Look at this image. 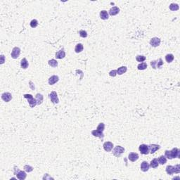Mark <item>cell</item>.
I'll return each instance as SVG.
<instances>
[{
    "label": "cell",
    "instance_id": "obj_1",
    "mask_svg": "<svg viewBox=\"0 0 180 180\" xmlns=\"http://www.w3.org/2000/svg\"><path fill=\"white\" fill-rule=\"evenodd\" d=\"M165 156L167 159H174V158H180V150L177 148H174L171 151H165Z\"/></svg>",
    "mask_w": 180,
    "mask_h": 180
},
{
    "label": "cell",
    "instance_id": "obj_2",
    "mask_svg": "<svg viewBox=\"0 0 180 180\" xmlns=\"http://www.w3.org/2000/svg\"><path fill=\"white\" fill-rule=\"evenodd\" d=\"M166 172L167 175H172L173 174H179L180 172V165L177 164L175 166L167 165L165 168Z\"/></svg>",
    "mask_w": 180,
    "mask_h": 180
},
{
    "label": "cell",
    "instance_id": "obj_3",
    "mask_svg": "<svg viewBox=\"0 0 180 180\" xmlns=\"http://www.w3.org/2000/svg\"><path fill=\"white\" fill-rule=\"evenodd\" d=\"M14 175H16L17 178L20 180H24L27 177L25 172L23 170H19V169L18 167H16V166L14 167Z\"/></svg>",
    "mask_w": 180,
    "mask_h": 180
},
{
    "label": "cell",
    "instance_id": "obj_4",
    "mask_svg": "<svg viewBox=\"0 0 180 180\" xmlns=\"http://www.w3.org/2000/svg\"><path fill=\"white\" fill-rule=\"evenodd\" d=\"M23 97H24L25 98L28 99V101L29 103L30 106L31 108L35 107V106L37 104V102L36 98H34L33 97V95H31V94H24Z\"/></svg>",
    "mask_w": 180,
    "mask_h": 180
},
{
    "label": "cell",
    "instance_id": "obj_5",
    "mask_svg": "<svg viewBox=\"0 0 180 180\" xmlns=\"http://www.w3.org/2000/svg\"><path fill=\"white\" fill-rule=\"evenodd\" d=\"M125 149L121 146H117L114 148V149L113 150V154L115 157L119 158L120 156H121L122 154L125 152Z\"/></svg>",
    "mask_w": 180,
    "mask_h": 180
},
{
    "label": "cell",
    "instance_id": "obj_6",
    "mask_svg": "<svg viewBox=\"0 0 180 180\" xmlns=\"http://www.w3.org/2000/svg\"><path fill=\"white\" fill-rule=\"evenodd\" d=\"M163 65V59H159L158 60H154V61H151V65L153 69H156V68H161Z\"/></svg>",
    "mask_w": 180,
    "mask_h": 180
},
{
    "label": "cell",
    "instance_id": "obj_7",
    "mask_svg": "<svg viewBox=\"0 0 180 180\" xmlns=\"http://www.w3.org/2000/svg\"><path fill=\"white\" fill-rule=\"evenodd\" d=\"M49 98L53 103H59L58 95H57V93L56 92H52L50 93L49 94Z\"/></svg>",
    "mask_w": 180,
    "mask_h": 180
},
{
    "label": "cell",
    "instance_id": "obj_8",
    "mask_svg": "<svg viewBox=\"0 0 180 180\" xmlns=\"http://www.w3.org/2000/svg\"><path fill=\"white\" fill-rule=\"evenodd\" d=\"M139 150L143 155H148L149 153V148L146 144H141L139 147Z\"/></svg>",
    "mask_w": 180,
    "mask_h": 180
},
{
    "label": "cell",
    "instance_id": "obj_9",
    "mask_svg": "<svg viewBox=\"0 0 180 180\" xmlns=\"http://www.w3.org/2000/svg\"><path fill=\"white\" fill-rule=\"evenodd\" d=\"M20 54V49L19 47H14V49H12V51H11V58L14 59H16L17 58H18Z\"/></svg>",
    "mask_w": 180,
    "mask_h": 180
},
{
    "label": "cell",
    "instance_id": "obj_10",
    "mask_svg": "<svg viewBox=\"0 0 180 180\" xmlns=\"http://www.w3.org/2000/svg\"><path fill=\"white\" fill-rule=\"evenodd\" d=\"M161 39L158 38V37H153V38H151V40H150V42H149L150 44H151L152 47H158V46L161 44Z\"/></svg>",
    "mask_w": 180,
    "mask_h": 180
},
{
    "label": "cell",
    "instance_id": "obj_11",
    "mask_svg": "<svg viewBox=\"0 0 180 180\" xmlns=\"http://www.w3.org/2000/svg\"><path fill=\"white\" fill-rule=\"evenodd\" d=\"M12 95L9 92H4L1 94V98L5 102H9L12 99Z\"/></svg>",
    "mask_w": 180,
    "mask_h": 180
},
{
    "label": "cell",
    "instance_id": "obj_12",
    "mask_svg": "<svg viewBox=\"0 0 180 180\" xmlns=\"http://www.w3.org/2000/svg\"><path fill=\"white\" fill-rule=\"evenodd\" d=\"M103 149L106 152H110L113 150V144L111 141H106L103 144Z\"/></svg>",
    "mask_w": 180,
    "mask_h": 180
},
{
    "label": "cell",
    "instance_id": "obj_13",
    "mask_svg": "<svg viewBox=\"0 0 180 180\" xmlns=\"http://www.w3.org/2000/svg\"><path fill=\"white\" fill-rule=\"evenodd\" d=\"M148 148H149V153H151V154H153L156 151H157L161 148V146L158 145V144H150L148 146Z\"/></svg>",
    "mask_w": 180,
    "mask_h": 180
},
{
    "label": "cell",
    "instance_id": "obj_14",
    "mask_svg": "<svg viewBox=\"0 0 180 180\" xmlns=\"http://www.w3.org/2000/svg\"><path fill=\"white\" fill-rule=\"evenodd\" d=\"M92 134L93 136H96V137H98V138H100L101 140H103V138H104V134H103V131H99V130H92Z\"/></svg>",
    "mask_w": 180,
    "mask_h": 180
},
{
    "label": "cell",
    "instance_id": "obj_15",
    "mask_svg": "<svg viewBox=\"0 0 180 180\" xmlns=\"http://www.w3.org/2000/svg\"><path fill=\"white\" fill-rule=\"evenodd\" d=\"M119 12H120V9L117 6H113V7H112L111 9L109 10L108 14L110 15V16H116L117 14H118Z\"/></svg>",
    "mask_w": 180,
    "mask_h": 180
},
{
    "label": "cell",
    "instance_id": "obj_16",
    "mask_svg": "<svg viewBox=\"0 0 180 180\" xmlns=\"http://www.w3.org/2000/svg\"><path fill=\"white\" fill-rule=\"evenodd\" d=\"M128 158L131 162H136L139 158V156L136 153H130L128 156Z\"/></svg>",
    "mask_w": 180,
    "mask_h": 180
},
{
    "label": "cell",
    "instance_id": "obj_17",
    "mask_svg": "<svg viewBox=\"0 0 180 180\" xmlns=\"http://www.w3.org/2000/svg\"><path fill=\"white\" fill-rule=\"evenodd\" d=\"M150 168V165L147 161H143L141 164V170L142 172H147Z\"/></svg>",
    "mask_w": 180,
    "mask_h": 180
},
{
    "label": "cell",
    "instance_id": "obj_18",
    "mask_svg": "<svg viewBox=\"0 0 180 180\" xmlns=\"http://www.w3.org/2000/svg\"><path fill=\"white\" fill-rule=\"evenodd\" d=\"M59 80V76L57 75H52L51 77H50L49 79V84L50 85H53L55 83L58 82Z\"/></svg>",
    "mask_w": 180,
    "mask_h": 180
},
{
    "label": "cell",
    "instance_id": "obj_19",
    "mask_svg": "<svg viewBox=\"0 0 180 180\" xmlns=\"http://www.w3.org/2000/svg\"><path fill=\"white\" fill-rule=\"evenodd\" d=\"M65 57V53L63 51V49H61L56 53V58L57 59H63Z\"/></svg>",
    "mask_w": 180,
    "mask_h": 180
},
{
    "label": "cell",
    "instance_id": "obj_20",
    "mask_svg": "<svg viewBox=\"0 0 180 180\" xmlns=\"http://www.w3.org/2000/svg\"><path fill=\"white\" fill-rule=\"evenodd\" d=\"M100 17L102 20H108L109 18V14L106 10H103L100 12Z\"/></svg>",
    "mask_w": 180,
    "mask_h": 180
},
{
    "label": "cell",
    "instance_id": "obj_21",
    "mask_svg": "<svg viewBox=\"0 0 180 180\" xmlns=\"http://www.w3.org/2000/svg\"><path fill=\"white\" fill-rule=\"evenodd\" d=\"M28 65H29V63L25 58L23 59L20 61V67L23 69H27L28 68Z\"/></svg>",
    "mask_w": 180,
    "mask_h": 180
},
{
    "label": "cell",
    "instance_id": "obj_22",
    "mask_svg": "<svg viewBox=\"0 0 180 180\" xmlns=\"http://www.w3.org/2000/svg\"><path fill=\"white\" fill-rule=\"evenodd\" d=\"M36 100H37V105H40L42 104V102H43V98H44V97L42 94H36Z\"/></svg>",
    "mask_w": 180,
    "mask_h": 180
},
{
    "label": "cell",
    "instance_id": "obj_23",
    "mask_svg": "<svg viewBox=\"0 0 180 180\" xmlns=\"http://www.w3.org/2000/svg\"><path fill=\"white\" fill-rule=\"evenodd\" d=\"M116 70H117V74L121 75L122 74L126 73L127 70V68L126 66H121V67L117 68Z\"/></svg>",
    "mask_w": 180,
    "mask_h": 180
},
{
    "label": "cell",
    "instance_id": "obj_24",
    "mask_svg": "<svg viewBox=\"0 0 180 180\" xmlns=\"http://www.w3.org/2000/svg\"><path fill=\"white\" fill-rule=\"evenodd\" d=\"M159 165V163H158V161L157 158H154L151 161L150 163V167L152 168H157Z\"/></svg>",
    "mask_w": 180,
    "mask_h": 180
},
{
    "label": "cell",
    "instance_id": "obj_25",
    "mask_svg": "<svg viewBox=\"0 0 180 180\" xmlns=\"http://www.w3.org/2000/svg\"><path fill=\"white\" fill-rule=\"evenodd\" d=\"M84 49V47H83V44H81V43H79L76 46H75V51L76 53H80L82 52Z\"/></svg>",
    "mask_w": 180,
    "mask_h": 180
},
{
    "label": "cell",
    "instance_id": "obj_26",
    "mask_svg": "<svg viewBox=\"0 0 180 180\" xmlns=\"http://www.w3.org/2000/svg\"><path fill=\"white\" fill-rule=\"evenodd\" d=\"M158 163L161 164V165H164L165 164L167 163V158L165 156H161L158 158Z\"/></svg>",
    "mask_w": 180,
    "mask_h": 180
},
{
    "label": "cell",
    "instance_id": "obj_27",
    "mask_svg": "<svg viewBox=\"0 0 180 180\" xmlns=\"http://www.w3.org/2000/svg\"><path fill=\"white\" fill-rule=\"evenodd\" d=\"M175 59L174 57V55L172 54H167L165 56V61L167 62V63H171L173 61V60Z\"/></svg>",
    "mask_w": 180,
    "mask_h": 180
},
{
    "label": "cell",
    "instance_id": "obj_28",
    "mask_svg": "<svg viewBox=\"0 0 180 180\" xmlns=\"http://www.w3.org/2000/svg\"><path fill=\"white\" fill-rule=\"evenodd\" d=\"M48 63H49V65L51 67H53V68H56V67L58 66V62L55 59H51V60H49Z\"/></svg>",
    "mask_w": 180,
    "mask_h": 180
},
{
    "label": "cell",
    "instance_id": "obj_29",
    "mask_svg": "<svg viewBox=\"0 0 180 180\" xmlns=\"http://www.w3.org/2000/svg\"><path fill=\"white\" fill-rule=\"evenodd\" d=\"M180 9V6H179V5L177 4H175V3H172V4H171L170 5V9L171 11H177V10H179Z\"/></svg>",
    "mask_w": 180,
    "mask_h": 180
},
{
    "label": "cell",
    "instance_id": "obj_30",
    "mask_svg": "<svg viewBox=\"0 0 180 180\" xmlns=\"http://www.w3.org/2000/svg\"><path fill=\"white\" fill-rule=\"evenodd\" d=\"M137 68H138V70H145V69L147 68V64H146V63H144V62L141 63L140 64H139V65H138Z\"/></svg>",
    "mask_w": 180,
    "mask_h": 180
},
{
    "label": "cell",
    "instance_id": "obj_31",
    "mask_svg": "<svg viewBox=\"0 0 180 180\" xmlns=\"http://www.w3.org/2000/svg\"><path fill=\"white\" fill-rule=\"evenodd\" d=\"M136 60L138 62H144L146 60V57L143 55H138L136 56Z\"/></svg>",
    "mask_w": 180,
    "mask_h": 180
},
{
    "label": "cell",
    "instance_id": "obj_32",
    "mask_svg": "<svg viewBox=\"0 0 180 180\" xmlns=\"http://www.w3.org/2000/svg\"><path fill=\"white\" fill-rule=\"evenodd\" d=\"M30 27L31 28H36L37 25H38V21L36 19H33L31 20V22H30Z\"/></svg>",
    "mask_w": 180,
    "mask_h": 180
},
{
    "label": "cell",
    "instance_id": "obj_33",
    "mask_svg": "<svg viewBox=\"0 0 180 180\" xmlns=\"http://www.w3.org/2000/svg\"><path fill=\"white\" fill-rule=\"evenodd\" d=\"M97 130H99V131H104V130H105V124H104V123H103V122L99 123V125H98Z\"/></svg>",
    "mask_w": 180,
    "mask_h": 180
},
{
    "label": "cell",
    "instance_id": "obj_34",
    "mask_svg": "<svg viewBox=\"0 0 180 180\" xmlns=\"http://www.w3.org/2000/svg\"><path fill=\"white\" fill-rule=\"evenodd\" d=\"M79 34H80V36L81 37H83V38H86V37H87V33L85 30H80Z\"/></svg>",
    "mask_w": 180,
    "mask_h": 180
},
{
    "label": "cell",
    "instance_id": "obj_35",
    "mask_svg": "<svg viewBox=\"0 0 180 180\" xmlns=\"http://www.w3.org/2000/svg\"><path fill=\"white\" fill-rule=\"evenodd\" d=\"M24 170L27 172H31L33 170V167L32 166L28 165H25L24 166Z\"/></svg>",
    "mask_w": 180,
    "mask_h": 180
},
{
    "label": "cell",
    "instance_id": "obj_36",
    "mask_svg": "<svg viewBox=\"0 0 180 180\" xmlns=\"http://www.w3.org/2000/svg\"><path fill=\"white\" fill-rule=\"evenodd\" d=\"M109 75L111 77H115L117 75V70H111L110 73H109Z\"/></svg>",
    "mask_w": 180,
    "mask_h": 180
},
{
    "label": "cell",
    "instance_id": "obj_37",
    "mask_svg": "<svg viewBox=\"0 0 180 180\" xmlns=\"http://www.w3.org/2000/svg\"><path fill=\"white\" fill-rule=\"evenodd\" d=\"M4 59H5V57L2 54V55H1V64H3V63H4Z\"/></svg>",
    "mask_w": 180,
    "mask_h": 180
}]
</instances>
